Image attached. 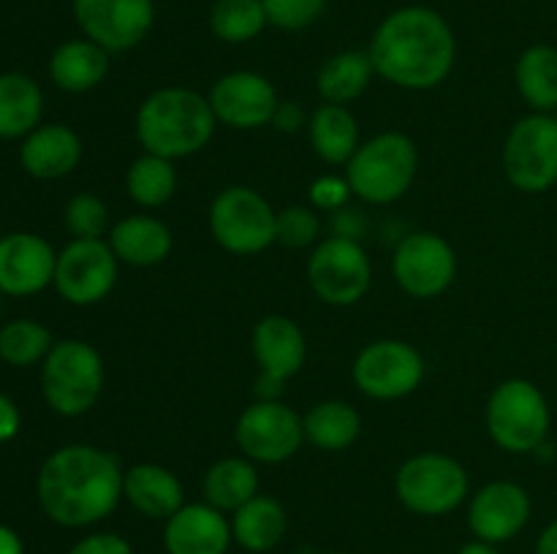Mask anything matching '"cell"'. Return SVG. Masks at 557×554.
<instances>
[{"instance_id":"4fadbf2b","label":"cell","mask_w":557,"mask_h":554,"mask_svg":"<svg viewBox=\"0 0 557 554\" xmlns=\"http://www.w3.org/2000/svg\"><path fill=\"white\" fill-rule=\"evenodd\" d=\"M250 351L259 367V378L253 383L256 400H281L288 380L302 373L308 340L297 320L270 313L250 331Z\"/></svg>"},{"instance_id":"74e56055","label":"cell","mask_w":557,"mask_h":554,"mask_svg":"<svg viewBox=\"0 0 557 554\" xmlns=\"http://www.w3.org/2000/svg\"><path fill=\"white\" fill-rule=\"evenodd\" d=\"M351 199V185L341 174H321L308 188V204L319 212H332L335 215V212L346 210Z\"/></svg>"},{"instance_id":"83f0119b","label":"cell","mask_w":557,"mask_h":554,"mask_svg":"<svg viewBox=\"0 0 557 554\" xmlns=\"http://www.w3.org/2000/svg\"><path fill=\"white\" fill-rule=\"evenodd\" d=\"M259 489V467L248 456H223V459L212 462L205 473V481H201L205 503L215 505L218 511L228 516L243 508L248 500H253Z\"/></svg>"},{"instance_id":"ba28073f","label":"cell","mask_w":557,"mask_h":554,"mask_svg":"<svg viewBox=\"0 0 557 554\" xmlns=\"http://www.w3.org/2000/svg\"><path fill=\"white\" fill-rule=\"evenodd\" d=\"M207 226L218 248L232 255H259L277 242V210L248 185H228L212 199Z\"/></svg>"},{"instance_id":"b9f144b4","label":"cell","mask_w":557,"mask_h":554,"mask_svg":"<svg viewBox=\"0 0 557 554\" xmlns=\"http://www.w3.org/2000/svg\"><path fill=\"white\" fill-rule=\"evenodd\" d=\"M0 554H25L20 532L11 530L9 525H0Z\"/></svg>"},{"instance_id":"d4e9b609","label":"cell","mask_w":557,"mask_h":554,"mask_svg":"<svg viewBox=\"0 0 557 554\" xmlns=\"http://www.w3.org/2000/svg\"><path fill=\"white\" fill-rule=\"evenodd\" d=\"M228 519H232L234 543L250 554L272 552L288 530V514L281 500L261 492L248 500L243 508L234 511Z\"/></svg>"},{"instance_id":"e0dca14e","label":"cell","mask_w":557,"mask_h":554,"mask_svg":"<svg viewBox=\"0 0 557 554\" xmlns=\"http://www.w3.org/2000/svg\"><path fill=\"white\" fill-rule=\"evenodd\" d=\"M218 125L234 130H259L272 125L281 103L275 85L259 71H228L207 92Z\"/></svg>"},{"instance_id":"f546056e","label":"cell","mask_w":557,"mask_h":554,"mask_svg":"<svg viewBox=\"0 0 557 554\" xmlns=\"http://www.w3.org/2000/svg\"><path fill=\"white\" fill-rule=\"evenodd\" d=\"M515 85L522 101L542 114H557V47L531 43L515 63Z\"/></svg>"},{"instance_id":"f1b7e54d","label":"cell","mask_w":557,"mask_h":554,"mask_svg":"<svg viewBox=\"0 0 557 554\" xmlns=\"http://www.w3.org/2000/svg\"><path fill=\"white\" fill-rule=\"evenodd\" d=\"M305 443L326 454L348 451L362 435V416L354 405L343 400H321L308 407L302 416Z\"/></svg>"},{"instance_id":"cb8c5ba5","label":"cell","mask_w":557,"mask_h":554,"mask_svg":"<svg viewBox=\"0 0 557 554\" xmlns=\"http://www.w3.org/2000/svg\"><path fill=\"white\" fill-rule=\"evenodd\" d=\"M109 52L90 38L63 41L49 58V79L63 92H90L107 79Z\"/></svg>"},{"instance_id":"ee69618b","label":"cell","mask_w":557,"mask_h":554,"mask_svg":"<svg viewBox=\"0 0 557 554\" xmlns=\"http://www.w3.org/2000/svg\"><path fill=\"white\" fill-rule=\"evenodd\" d=\"M457 554H500L498 546L495 543H487V541H479V538H473V541L462 543L460 549H457Z\"/></svg>"},{"instance_id":"7bdbcfd3","label":"cell","mask_w":557,"mask_h":554,"mask_svg":"<svg viewBox=\"0 0 557 554\" xmlns=\"http://www.w3.org/2000/svg\"><path fill=\"white\" fill-rule=\"evenodd\" d=\"M536 554H557V519L549 521L536 541Z\"/></svg>"},{"instance_id":"60d3db41","label":"cell","mask_w":557,"mask_h":554,"mask_svg":"<svg viewBox=\"0 0 557 554\" xmlns=\"http://www.w3.org/2000/svg\"><path fill=\"white\" fill-rule=\"evenodd\" d=\"M20 427H22L20 407L14 405L11 396H5L3 391H0V443L14 440L16 435H20Z\"/></svg>"},{"instance_id":"836d02e7","label":"cell","mask_w":557,"mask_h":554,"mask_svg":"<svg viewBox=\"0 0 557 554\" xmlns=\"http://www.w3.org/2000/svg\"><path fill=\"white\" fill-rule=\"evenodd\" d=\"M52 345V331L33 318H14L0 326V358L9 367L41 364Z\"/></svg>"},{"instance_id":"1f68e13d","label":"cell","mask_w":557,"mask_h":554,"mask_svg":"<svg viewBox=\"0 0 557 554\" xmlns=\"http://www.w3.org/2000/svg\"><path fill=\"white\" fill-rule=\"evenodd\" d=\"M125 190L141 210H161L177 193V168L174 161L141 152L125 172Z\"/></svg>"},{"instance_id":"e575fe53","label":"cell","mask_w":557,"mask_h":554,"mask_svg":"<svg viewBox=\"0 0 557 554\" xmlns=\"http://www.w3.org/2000/svg\"><path fill=\"white\" fill-rule=\"evenodd\" d=\"M63 223L74 239H103L109 234V206L96 193L71 196L63 210Z\"/></svg>"},{"instance_id":"3957f363","label":"cell","mask_w":557,"mask_h":554,"mask_svg":"<svg viewBox=\"0 0 557 554\" xmlns=\"http://www.w3.org/2000/svg\"><path fill=\"white\" fill-rule=\"evenodd\" d=\"M218 119L210 101L188 87H158L136 109L134 130L141 152L183 161L212 141Z\"/></svg>"},{"instance_id":"7a4b0ae2","label":"cell","mask_w":557,"mask_h":554,"mask_svg":"<svg viewBox=\"0 0 557 554\" xmlns=\"http://www.w3.org/2000/svg\"><path fill=\"white\" fill-rule=\"evenodd\" d=\"M123 478L125 470L112 451L90 443L60 445L38 470V505L54 525L92 527L117 511Z\"/></svg>"},{"instance_id":"ac0fdd59","label":"cell","mask_w":557,"mask_h":554,"mask_svg":"<svg viewBox=\"0 0 557 554\" xmlns=\"http://www.w3.org/2000/svg\"><path fill=\"white\" fill-rule=\"evenodd\" d=\"M533 514L531 494L522 483L490 481L468 498V530L479 541L500 546L520 536Z\"/></svg>"},{"instance_id":"4316f807","label":"cell","mask_w":557,"mask_h":554,"mask_svg":"<svg viewBox=\"0 0 557 554\" xmlns=\"http://www.w3.org/2000/svg\"><path fill=\"white\" fill-rule=\"evenodd\" d=\"M375 68L368 49H343L326 58L315 74V92L324 103L348 106L368 92Z\"/></svg>"},{"instance_id":"8992f818","label":"cell","mask_w":557,"mask_h":554,"mask_svg":"<svg viewBox=\"0 0 557 554\" xmlns=\"http://www.w3.org/2000/svg\"><path fill=\"white\" fill-rule=\"evenodd\" d=\"M103 383V356L87 340H58L41 362V394L58 416H85L101 400Z\"/></svg>"},{"instance_id":"f35d334b","label":"cell","mask_w":557,"mask_h":554,"mask_svg":"<svg viewBox=\"0 0 557 554\" xmlns=\"http://www.w3.org/2000/svg\"><path fill=\"white\" fill-rule=\"evenodd\" d=\"M69 554H134V546H131L128 538H123L120 532L98 530L79 538V541L69 549Z\"/></svg>"},{"instance_id":"7402d4cb","label":"cell","mask_w":557,"mask_h":554,"mask_svg":"<svg viewBox=\"0 0 557 554\" xmlns=\"http://www.w3.org/2000/svg\"><path fill=\"white\" fill-rule=\"evenodd\" d=\"M123 500L145 519L166 521L185 505V487L177 473L158 462H136L125 470Z\"/></svg>"},{"instance_id":"30bf717a","label":"cell","mask_w":557,"mask_h":554,"mask_svg":"<svg viewBox=\"0 0 557 554\" xmlns=\"http://www.w3.org/2000/svg\"><path fill=\"white\" fill-rule=\"evenodd\" d=\"M310 291L330 307H354L373 286V264L359 239L324 237L308 255Z\"/></svg>"},{"instance_id":"603a6c76","label":"cell","mask_w":557,"mask_h":554,"mask_svg":"<svg viewBox=\"0 0 557 554\" xmlns=\"http://www.w3.org/2000/svg\"><path fill=\"white\" fill-rule=\"evenodd\" d=\"M107 242L120 264L150 269L172 255L174 234L161 217L141 212V215H128L114 223L107 234Z\"/></svg>"},{"instance_id":"6da1fadb","label":"cell","mask_w":557,"mask_h":554,"mask_svg":"<svg viewBox=\"0 0 557 554\" xmlns=\"http://www.w3.org/2000/svg\"><path fill=\"white\" fill-rule=\"evenodd\" d=\"M375 76L400 90H435L457 63V38L441 11L430 5H400L373 30L368 47Z\"/></svg>"},{"instance_id":"f6af8a7d","label":"cell","mask_w":557,"mask_h":554,"mask_svg":"<svg viewBox=\"0 0 557 554\" xmlns=\"http://www.w3.org/2000/svg\"><path fill=\"white\" fill-rule=\"evenodd\" d=\"M330 554H346V552H330Z\"/></svg>"},{"instance_id":"44dd1931","label":"cell","mask_w":557,"mask_h":554,"mask_svg":"<svg viewBox=\"0 0 557 554\" xmlns=\"http://www.w3.org/2000/svg\"><path fill=\"white\" fill-rule=\"evenodd\" d=\"M85 147L79 134L63 123L38 125L22 139L20 163L36 179H63L82 163Z\"/></svg>"},{"instance_id":"7c38bea8","label":"cell","mask_w":557,"mask_h":554,"mask_svg":"<svg viewBox=\"0 0 557 554\" xmlns=\"http://www.w3.org/2000/svg\"><path fill=\"white\" fill-rule=\"evenodd\" d=\"M234 440L256 465H281L302 449V416L283 400H253L234 424Z\"/></svg>"},{"instance_id":"277c9868","label":"cell","mask_w":557,"mask_h":554,"mask_svg":"<svg viewBox=\"0 0 557 554\" xmlns=\"http://www.w3.org/2000/svg\"><path fill=\"white\" fill-rule=\"evenodd\" d=\"M419 174L417 141L400 130H384L357 147L343 177L359 201L386 206L413 188Z\"/></svg>"},{"instance_id":"8d00e7d4","label":"cell","mask_w":557,"mask_h":554,"mask_svg":"<svg viewBox=\"0 0 557 554\" xmlns=\"http://www.w3.org/2000/svg\"><path fill=\"white\" fill-rule=\"evenodd\" d=\"M267 11L270 27L297 33L321 20L330 0H261Z\"/></svg>"},{"instance_id":"ffe728a7","label":"cell","mask_w":557,"mask_h":554,"mask_svg":"<svg viewBox=\"0 0 557 554\" xmlns=\"http://www.w3.org/2000/svg\"><path fill=\"white\" fill-rule=\"evenodd\" d=\"M232 519L210 503H185L177 514L163 521L166 554H228L232 549Z\"/></svg>"},{"instance_id":"d6986e66","label":"cell","mask_w":557,"mask_h":554,"mask_svg":"<svg viewBox=\"0 0 557 554\" xmlns=\"http://www.w3.org/2000/svg\"><path fill=\"white\" fill-rule=\"evenodd\" d=\"M58 253L38 234L16 231L0 239V293L33 297L54 282Z\"/></svg>"},{"instance_id":"8fae6325","label":"cell","mask_w":557,"mask_h":554,"mask_svg":"<svg viewBox=\"0 0 557 554\" xmlns=\"http://www.w3.org/2000/svg\"><path fill=\"white\" fill-rule=\"evenodd\" d=\"M351 380L364 396L375 402L406 400L422 386L424 358L411 342L384 337L368 342L357 353L351 364Z\"/></svg>"},{"instance_id":"2e32d148","label":"cell","mask_w":557,"mask_h":554,"mask_svg":"<svg viewBox=\"0 0 557 554\" xmlns=\"http://www.w3.org/2000/svg\"><path fill=\"white\" fill-rule=\"evenodd\" d=\"M82 36L109 54L139 47L156 25V0H71Z\"/></svg>"},{"instance_id":"52a82bcc","label":"cell","mask_w":557,"mask_h":554,"mask_svg":"<svg viewBox=\"0 0 557 554\" xmlns=\"http://www.w3.org/2000/svg\"><path fill=\"white\" fill-rule=\"evenodd\" d=\"M395 494L411 514L446 516L471 498V478L455 456L419 451L397 467Z\"/></svg>"},{"instance_id":"5b68a950","label":"cell","mask_w":557,"mask_h":554,"mask_svg":"<svg viewBox=\"0 0 557 554\" xmlns=\"http://www.w3.org/2000/svg\"><path fill=\"white\" fill-rule=\"evenodd\" d=\"M487 435L506 454H536L553 429V411L533 380L506 378L490 394L484 407Z\"/></svg>"},{"instance_id":"4dcf8cb0","label":"cell","mask_w":557,"mask_h":554,"mask_svg":"<svg viewBox=\"0 0 557 554\" xmlns=\"http://www.w3.org/2000/svg\"><path fill=\"white\" fill-rule=\"evenodd\" d=\"M44 92L27 74H0V139H25L41 125Z\"/></svg>"},{"instance_id":"d6a6232c","label":"cell","mask_w":557,"mask_h":554,"mask_svg":"<svg viewBox=\"0 0 557 554\" xmlns=\"http://www.w3.org/2000/svg\"><path fill=\"white\" fill-rule=\"evenodd\" d=\"M270 27L261 0H215L210 9V30L223 43H250Z\"/></svg>"},{"instance_id":"ab89813d","label":"cell","mask_w":557,"mask_h":554,"mask_svg":"<svg viewBox=\"0 0 557 554\" xmlns=\"http://www.w3.org/2000/svg\"><path fill=\"white\" fill-rule=\"evenodd\" d=\"M272 125L283 134H297L299 128H308V119H305V112L294 101H281L275 109V117H272Z\"/></svg>"},{"instance_id":"484cf974","label":"cell","mask_w":557,"mask_h":554,"mask_svg":"<svg viewBox=\"0 0 557 554\" xmlns=\"http://www.w3.org/2000/svg\"><path fill=\"white\" fill-rule=\"evenodd\" d=\"M308 141L315 158L330 166H346L357 147L362 144L359 123L348 106L321 103L308 119Z\"/></svg>"},{"instance_id":"9c48e42d","label":"cell","mask_w":557,"mask_h":554,"mask_svg":"<svg viewBox=\"0 0 557 554\" xmlns=\"http://www.w3.org/2000/svg\"><path fill=\"white\" fill-rule=\"evenodd\" d=\"M504 174L520 193H547L557 185V114L531 112L506 134Z\"/></svg>"},{"instance_id":"d590c367","label":"cell","mask_w":557,"mask_h":554,"mask_svg":"<svg viewBox=\"0 0 557 554\" xmlns=\"http://www.w3.org/2000/svg\"><path fill=\"white\" fill-rule=\"evenodd\" d=\"M275 237L283 248L305 250L321 242V215L310 204H288L277 212Z\"/></svg>"},{"instance_id":"9a60e30c","label":"cell","mask_w":557,"mask_h":554,"mask_svg":"<svg viewBox=\"0 0 557 554\" xmlns=\"http://www.w3.org/2000/svg\"><path fill=\"white\" fill-rule=\"evenodd\" d=\"M120 261L107 239H71L58 253L54 291L74 307H92L114 291Z\"/></svg>"},{"instance_id":"5bb4252c","label":"cell","mask_w":557,"mask_h":554,"mask_svg":"<svg viewBox=\"0 0 557 554\" xmlns=\"http://www.w3.org/2000/svg\"><path fill=\"white\" fill-rule=\"evenodd\" d=\"M392 275L411 299H438L455 282L457 253L441 234L411 231L392 253Z\"/></svg>"}]
</instances>
